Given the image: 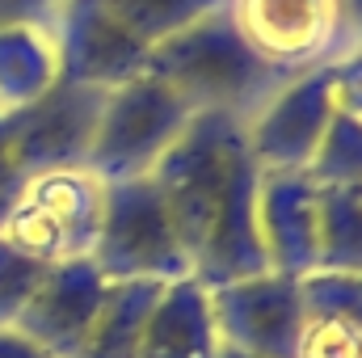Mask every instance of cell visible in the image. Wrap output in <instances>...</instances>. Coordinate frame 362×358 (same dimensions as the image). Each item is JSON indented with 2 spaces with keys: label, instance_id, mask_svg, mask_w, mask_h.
Listing matches in <instances>:
<instances>
[{
  "label": "cell",
  "instance_id": "1",
  "mask_svg": "<svg viewBox=\"0 0 362 358\" xmlns=\"http://www.w3.org/2000/svg\"><path fill=\"white\" fill-rule=\"evenodd\" d=\"M148 72L156 81H165L194 114L219 110L240 122H249L291 81L286 72L266 64L240 38L228 8H215V13L181 25L177 34L152 42Z\"/></svg>",
  "mask_w": 362,
  "mask_h": 358
},
{
  "label": "cell",
  "instance_id": "2",
  "mask_svg": "<svg viewBox=\"0 0 362 358\" xmlns=\"http://www.w3.org/2000/svg\"><path fill=\"white\" fill-rule=\"evenodd\" d=\"M189 118H194V110L165 81H156L152 72H139V76L105 89L85 169L105 185L127 178H148L156 169V161L189 127Z\"/></svg>",
  "mask_w": 362,
  "mask_h": 358
},
{
  "label": "cell",
  "instance_id": "3",
  "mask_svg": "<svg viewBox=\"0 0 362 358\" xmlns=\"http://www.w3.org/2000/svg\"><path fill=\"white\" fill-rule=\"evenodd\" d=\"M240 148H245V122L232 114H219V110H202L189 118L177 144L148 173L173 215V228L189 253V266L211 228V215L223 198V185H228V173H232Z\"/></svg>",
  "mask_w": 362,
  "mask_h": 358
},
{
  "label": "cell",
  "instance_id": "4",
  "mask_svg": "<svg viewBox=\"0 0 362 358\" xmlns=\"http://www.w3.org/2000/svg\"><path fill=\"white\" fill-rule=\"evenodd\" d=\"M105 215V181L89 169H51L25 178L0 236L42 266L93 258Z\"/></svg>",
  "mask_w": 362,
  "mask_h": 358
},
{
  "label": "cell",
  "instance_id": "5",
  "mask_svg": "<svg viewBox=\"0 0 362 358\" xmlns=\"http://www.w3.org/2000/svg\"><path fill=\"white\" fill-rule=\"evenodd\" d=\"M93 266L105 274V282H131V278L173 282L189 274V253L152 178H127L105 185V215L93 245Z\"/></svg>",
  "mask_w": 362,
  "mask_h": 358
},
{
  "label": "cell",
  "instance_id": "6",
  "mask_svg": "<svg viewBox=\"0 0 362 358\" xmlns=\"http://www.w3.org/2000/svg\"><path fill=\"white\" fill-rule=\"evenodd\" d=\"M105 89L55 81L38 101L4 114L13 161L25 178L51 173V169H85L93 148V131L101 118Z\"/></svg>",
  "mask_w": 362,
  "mask_h": 358
},
{
  "label": "cell",
  "instance_id": "7",
  "mask_svg": "<svg viewBox=\"0 0 362 358\" xmlns=\"http://www.w3.org/2000/svg\"><path fill=\"white\" fill-rule=\"evenodd\" d=\"M211 316L219 346H232L253 358H295L303 333L299 278L266 270L253 278L211 287Z\"/></svg>",
  "mask_w": 362,
  "mask_h": 358
},
{
  "label": "cell",
  "instance_id": "8",
  "mask_svg": "<svg viewBox=\"0 0 362 358\" xmlns=\"http://www.w3.org/2000/svg\"><path fill=\"white\" fill-rule=\"evenodd\" d=\"M223 8L240 38L286 76L329 64L346 42L337 0H223Z\"/></svg>",
  "mask_w": 362,
  "mask_h": 358
},
{
  "label": "cell",
  "instance_id": "9",
  "mask_svg": "<svg viewBox=\"0 0 362 358\" xmlns=\"http://www.w3.org/2000/svg\"><path fill=\"white\" fill-rule=\"evenodd\" d=\"M51 42L59 55V81L114 89L148 72V42H139L105 0H59L51 17Z\"/></svg>",
  "mask_w": 362,
  "mask_h": 358
},
{
  "label": "cell",
  "instance_id": "10",
  "mask_svg": "<svg viewBox=\"0 0 362 358\" xmlns=\"http://www.w3.org/2000/svg\"><path fill=\"white\" fill-rule=\"evenodd\" d=\"M337 105L329 89V64L295 72L270 101L245 122V144L257 169H308Z\"/></svg>",
  "mask_w": 362,
  "mask_h": 358
},
{
  "label": "cell",
  "instance_id": "11",
  "mask_svg": "<svg viewBox=\"0 0 362 358\" xmlns=\"http://www.w3.org/2000/svg\"><path fill=\"white\" fill-rule=\"evenodd\" d=\"M257 181H262V169H257V161L249 156V144H245L232 173H228L223 198L211 215V228H206V236L194 253V266H189V274L206 291L270 270L262 228H257Z\"/></svg>",
  "mask_w": 362,
  "mask_h": 358
},
{
  "label": "cell",
  "instance_id": "12",
  "mask_svg": "<svg viewBox=\"0 0 362 358\" xmlns=\"http://www.w3.org/2000/svg\"><path fill=\"white\" fill-rule=\"evenodd\" d=\"M105 291H110V282L93 266V258L47 266L42 282L34 287V295L21 308L13 329L25 333L51 358H76L85 337H89L93 321H97V312H101Z\"/></svg>",
  "mask_w": 362,
  "mask_h": 358
},
{
  "label": "cell",
  "instance_id": "13",
  "mask_svg": "<svg viewBox=\"0 0 362 358\" xmlns=\"http://www.w3.org/2000/svg\"><path fill=\"white\" fill-rule=\"evenodd\" d=\"M257 228H262L270 270L291 274V278H303L308 270H316L320 185L299 169H262Z\"/></svg>",
  "mask_w": 362,
  "mask_h": 358
},
{
  "label": "cell",
  "instance_id": "14",
  "mask_svg": "<svg viewBox=\"0 0 362 358\" xmlns=\"http://www.w3.org/2000/svg\"><path fill=\"white\" fill-rule=\"evenodd\" d=\"M219 354V333H215V316H211V291L185 274L165 282L148 325H144V342L139 358H215Z\"/></svg>",
  "mask_w": 362,
  "mask_h": 358
},
{
  "label": "cell",
  "instance_id": "15",
  "mask_svg": "<svg viewBox=\"0 0 362 358\" xmlns=\"http://www.w3.org/2000/svg\"><path fill=\"white\" fill-rule=\"evenodd\" d=\"M165 282L152 278H131V282H110L101 312L93 321L89 337L76 358H139V342H144V325L160 299Z\"/></svg>",
  "mask_w": 362,
  "mask_h": 358
},
{
  "label": "cell",
  "instance_id": "16",
  "mask_svg": "<svg viewBox=\"0 0 362 358\" xmlns=\"http://www.w3.org/2000/svg\"><path fill=\"white\" fill-rule=\"evenodd\" d=\"M59 81V55L47 25L0 30V114H13Z\"/></svg>",
  "mask_w": 362,
  "mask_h": 358
},
{
  "label": "cell",
  "instance_id": "17",
  "mask_svg": "<svg viewBox=\"0 0 362 358\" xmlns=\"http://www.w3.org/2000/svg\"><path fill=\"white\" fill-rule=\"evenodd\" d=\"M316 270L362 274V190H320Z\"/></svg>",
  "mask_w": 362,
  "mask_h": 358
},
{
  "label": "cell",
  "instance_id": "18",
  "mask_svg": "<svg viewBox=\"0 0 362 358\" xmlns=\"http://www.w3.org/2000/svg\"><path fill=\"white\" fill-rule=\"evenodd\" d=\"M303 173L320 190H362V118L337 110Z\"/></svg>",
  "mask_w": 362,
  "mask_h": 358
},
{
  "label": "cell",
  "instance_id": "19",
  "mask_svg": "<svg viewBox=\"0 0 362 358\" xmlns=\"http://www.w3.org/2000/svg\"><path fill=\"white\" fill-rule=\"evenodd\" d=\"M105 8L139 38V42H160L177 34L181 25L223 8V0H105Z\"/></svg>",
  "mask_w": 362,
  "mask_h": 358
},
{
  "label": "cell",
  "instance_id": "20",
  "mask_svg": "<svg viewBox=\"0 0 362 358\" xmlns=\"http://www.w3.org/2000/svg\"><path fill=\"white\" fill-rule=\"evenodd\" d=\"M303 316H333L362 325V274L358 270H308L299 278Z\"/></svg>",
  "mask_w": 362,
  "mask_h": 358
},
{
  "label": "cell",
  "instance_id": "21",
  "mask_svg": "<svg viewBox=\"0 0 362 358\" xmlns=\"http://www.w3.org/2000/svg\"><path fill=\"white\" fill-rule=\"evenodd\" d=\"M42 274H47V266L38 258L21 253L17 245H8L0 236V329H13L17 325V316L30 304V295L42 282Z\"/></svg>",
  "mask_w": 362,
  "mask_h": 358
},
{
  "label": "cell",
  "instance_id": "22",
  "mask_svg": "<svg viewBox=\"0 0 362 358\" xmlns=\"http://www.w3.org/2000/svg\"><path fill=\"white\" fill-rule=\"evenodd\" d=\"M295 358H362V325L333 316H303Z\"/></svg>",
  "mask_w": 362,
  "mask_h": 358
},
{
  "label": "cell",
  "instance_id": "23",
  "mask_svg": "<svg viewBox=\"0 0 362 358\" xmlns=\"http://www.w3.org/2000/svg\"><path fill=\"white\" fill-rule=\"evenodd\" d=\"M329 89L333 105L350 118H362V47H346L329 59Z\"/></svg>",
  "mask_w": 362,
  "mask_h": 358
},
{
  "label": "cell",
  "instance_id": "24",
  "mask_svg": "<svg viewBox=\"0 0 362 358\" xmlns=\"http://www.w3.org/2000/svg\"><path fill=\"white\" fill-rule=\"evenodd\" d=\"M21 185H25V173H21V165L13 161L8 131H4V114H0V228H4V219H8V211H13V202H17V194H21Z\"/></svg>",
  "mask_w": 362,
  "mask_h": 358
},
{
  "label": "cell",
  "instance_id": "25",
  "mask_svg": "<svg viewBox=\"0 0 362 358\" xmlns=\"http://www.w3.org/2000/svg\"><path fill=\"white\" fill-rule=\"evenodd\" d=\"M59 0H0V30L8 25H51Z\"/></svg>",
  "mask_w": 362,
  "mask_h": 358
},
{
  "label": "cell",
  "instance_id": "26",
  "mask_svg": "<svg viewBox=\"0 0 362 358\" xmlns=\"http://www.w3.org/2000/svg\"><path fill=\"white\" fill-rule=\"evenodd\" d=\"M0 358H51V354L38 350L25 333H17V329H0Z\"/></svg>",
  "mask_w": 362,
  "mask_h": 358
},
{
  "label": "cell",
  "instance_id": "27",
  "mask_svg": "<svg viewBox=\"0 0 362 358\" xmlns=\"http://www.w3.org/2000/svg\"><path fill=\"white\" fill-rule=\"evenodd\" d=\"M337 8H341V30L350 47H362V0H337Z\"/></svg>",
  "mask_w": 362,
  "mask_h": 358
},
{
  "label": "cell",
  "instance_id": "28",
  "mask_svg": "<svg viewBox=\"0 0 362 358\" xmlns=\"http://www.w3.org/2000/svg\"><path fill=\"white\" fill-rule=\"evenodd\" d=\"M215 358H253V354H240V350H232V346H219V354Z\"/></svg>",
  "mask_w": 362,
  "mask_h": 358
}]
</instances>
